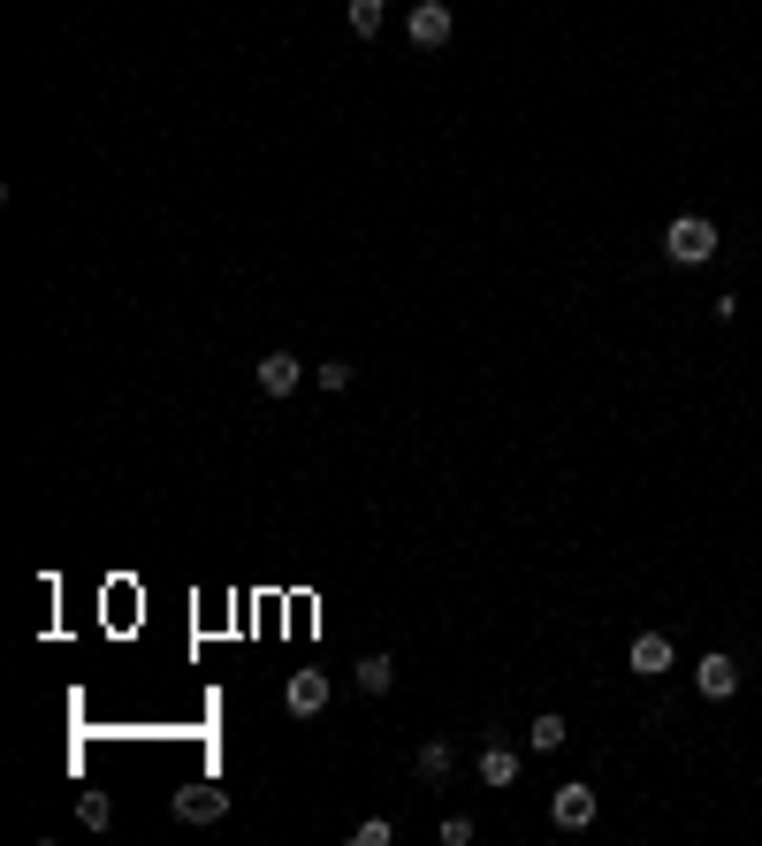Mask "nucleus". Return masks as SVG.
<instances>
[{"label":"nucleus","mask_w":762,"mask_h":846,"mask_svg":"<svg viewBox=\"0 0 762 846\" xmlns=\"http://www.w3.org/2000/svg\"><path fill=\"white\" fill-rule=\"evenodd\" d=\"M283 709H291V717H320V709H328V678H320V672H291Z\"/></svg>","instance_id":"obj_7"},{"label":"nucleus","mask_w":762,"mask_h":846,"mask_svg":"<svg viewBox=\"0 0 762 846\" xmlns=\"http://www.w3.org/2000/svg\"><path fill=\"white\" fill-rule=\"evenodd\" d=\"M252 381H260V397H291V389L305 381V366L291 358V351H268V358L252 366Z\"/></svg>","instance_id":"obj_5"},{"label":"nucleus","mask_w":762,"mask_h":846,"mask_svg":"<svg viewBox=\"0 0 762 846\" xmlns=\"http://www.w3.org/2000/svg\"><path fill=\"white\" fill-rule=\"evenodd\" d=\"M549 816H557L565 832H588V824H595V786H580V778H572V786H557Z\"/></svg>","instance_id":"obj_4"},{"label":"nucleus","mask_w":762,"mask_h":846,"mask_svg":"<svg viewBox=\"0 0 762 846\" xmlns=\"http://www.w3.org/2000/svg\"><path fill=\"white\" fill-rule=\"evenodd\" d=\"M312 374H320V389H351V358H320Z\"/></svg>","instance_id":"obj_16"},{"label":"nucleus","mask_w":762,"mask_h":846,"mask_svg":"<svg viewBox=\"0 0 762 846\" xmlns=\"http://www.w3.org/2000/svg\"><path fill=\"white\" fill-rule=\"evenodd\" d=\"M694 686H702V694H709V701H732V694H740V664H732V656H717V649H709V656H702V664H694Z\"/></svg>","instance_id":"obj_6"},{"label":"nucleus","mask_w":762,"mask_h":846,"mask_svg":"<svg viewBox=\"0 0 762 846\" xmlns=\"http://www.w3.org/2000/svg\"><path fill=\"white\" fill-rule=\"evenodd\" d=\"M663 252H671L679 267H702V260H717V221H702V214H679V221L663 229Z\"/></svg>","instance_id":"obj_1"},{"label":"nucleus","mask_w":762,"mask_h":846,"mask_svg":"<svg viewBox=\"0 0 762 846\" xmlns=\"http://www.w3.org/2000/svg\"><path fill=\"white\" fill-rule=\"evenodd\" d=\"M175 816H183V824H221V816H229V793H221L214 778H198V786L175 793Z\"/></svg>","instance_id":"obj_3"},{"label":"nucleus","mask_w":762,"mask_h":846,"mask_svg":"<svg viewBox=\"0 0 762 846\" xmlns=\"http://www.w3.org/2000/svg\"><path fill=\"white\" fill-rule=\"evenodd\" d=\"M382 15H389L382 0H351V38H374V31H382Z\"/></svg>","instance_id":"obj_14"},{"label":"nucleus","mask_w":762,"mask_h":846,"mask_svg":"<svg viewBox=\"0 0 762 846\" xmlns=\"http://www.w3.org/2000/svg\"><path fill=\"white\" fill-rule=\"evenodd\" d=\"M405 31H412V46H428V54L451 46V31H457L451 0H412V23H405Z\"/></svg>","instance_id":"obj_2"},{"label":"nucleus","mask_w":762,"mask_h":846,"mask_svg":"<svg viewBox=\"0 0 762 846\" xmlns=\"http://www.w3.org/2000/svg\"><path fill=\"white\" fill-rule=\"evenodd\" d=\"M633 672L663 678V672H671V641H663V633H640V641H633Z\"/></svg>","instance_id":"obj_8"},{"label":"nucleus","mask_w":762,"mask_h":846,"mask_svg":"<svg viewBox=\"0 0 762 846\" xmlns=\"http://www.w3.org/2000/svg\"><path fill=\"white\" fill-rule=\"evenodd\" d=\"M77 824H84V832H107V824H115V801H107V793H84V801H77Z\"/></svg>","instance_id":"obj_12"},{"label":"nucleus","mask_w":762,"mask_h":846,"mask_svg":"<svg viewBox=\"0 0 762 846\" xmlns=\"http://www.w3.org/2000/svg\"><path fill=\"white\" fill-rule=\"evenodd\" d=\"M389 839H397V824H389V816H366V824L351 832V846H389Z\"/></svg>","instance_id":"obj_15"},{"label":"nucleus","mask_w":762,"mask_h":846,"mask_svg":"<svg viewBox=\"0 0 762 846\" xmlns=\"http://www.w3.org/2000/svg\"><path fill=\"white\" fill-rule=\"evenodd\" d=\"M351 678H359V694H389L397 686V656H366Z\"/></svg>","instance_id":"obj_9"},{"label":"nucleus","mask_w":762,"mask_h":846,"mask_svg":"<svg viewBox=\"0 0 762 846\" xmlns=\"http://www.w3.org/2000/svg\"><path fill=\"white\" fill-rule=\"evenodd\" d=\"M549 747H565V717H557V709L534 717V755H549Z\"/></svg>","instance_id":"obj_13"},{"label":"nucleus","mask_w":762,"mask_h":846,"mask_svg":"<svg viewBox=\"0 0 762 846\" xmlns=\"http://www.w3.org/2000/svg\"><path fill=\"white\" fill-rule=\"evenodd\" d=\"M480 778H488V786H511V778H519V755H511V747H488V755H480Z\"/></svg>","instance_id":"obj_11"},{"label":"nucleus","mask_w":762,"mask_h":846,"mask_svg":"<svg viewBox=\"0 0 762 846\" xmlns=\"http://www.w3.org/2000/svg\"><path fill=\"white\" fill-rule=\"evenodd\" d=\"M451 770H457V755L443 747V740H428V747H420V778H428V786H443Z\"/></svg>","instance_id":"obj_10"}]
</instances>
